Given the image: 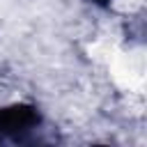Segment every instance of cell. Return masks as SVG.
<instances>
[{"instance_id":"6da1fadb","label":"cell","mask_w":147,"mask_h":147,"mask_svg":"<svg viewBox=\"0 0 147 147\" xmlns=\"http://www.w3.org/2000/svg\"><path fill=\"white\" fill-rule=\"evenodd\" d=\"M37 122H39L37 113L28 106H14V108L0 110V131H5V133L25 131V129L34 126Z\"/></svg>"}]
</instances>
